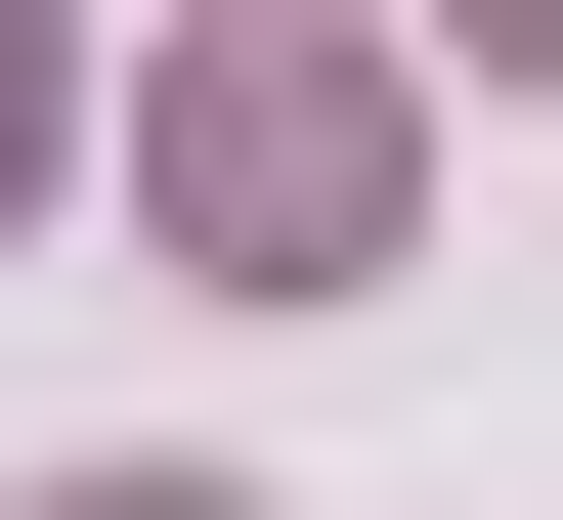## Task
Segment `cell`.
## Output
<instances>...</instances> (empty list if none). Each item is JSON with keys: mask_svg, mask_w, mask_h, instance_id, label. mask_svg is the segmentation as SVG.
Wrapping results in <instances>:
<instances>
[{"mask_svg": "<svg viewBox=\"0 0 563 520\" xmlns=\"http://www.w3.org/2000/svg\"><path fill=\"white\" fill-rule=\"evenodd\" d=\"M0 218H44V0H0Z\"/></svg>", "mask_w": 563, "mask_h": 520, "instance_id": "7a4b0ae2", "label": "cell"}, {"mask_svg": "<svg viewBox=\"0 0 563 520\" xmlns=\"http://www.w3.org/2000/svg\"><path fill=\"white\" fill-rule=\"evenodd\" d=\"M131 174H174V261L347 303V261H390V44H174V131H131Z\"/></svg>", "mask_w": 563, "mask_h": 520, "instance_id": "6da1fadb", "label": "cell"}, {"mask_svg": "<svg viewBox=\"0 0 563 520\" xmlns=\"http://www.w3.org/2000/svg\"><path fill=\"white\" fill-rule=\"evenodd\" d=\"M477 44H520V87H563V0H477Z\"/></svg>", "mask_w": 563, "mask_h": 520, "instance_id": "277c9868", "label": "cell"}, {"mask_svg": "<svg viewBox=\"0 0 563 520\" xmlns=\"http://www.w3.org/2000/svg\"><path fill=\"white\" fill-rule=\"evenodd\" d=\"M44 520H217V477H44Z\"/></svg>", "mask_w": 563, "mask_h": 520, "instance_id": "3957f363", "label": "cell"}]
</instances>
